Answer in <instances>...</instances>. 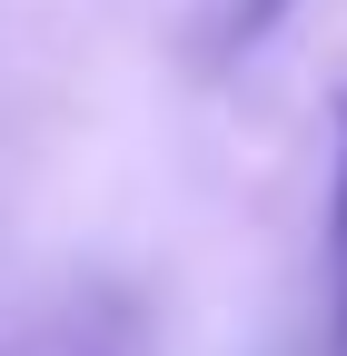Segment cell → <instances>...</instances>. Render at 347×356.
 <instances>
[{"label": "cell", "mask_w": 347, "mask_h": 356, "mask_svg": "<svg viewBox=\"0 0 347 356\" xmlns=\"http://www.w3.org/2000/svg\"><path fill=\"white\" fill-rule=\"evenodd\" d=\"M288 10H298V0H229V40L248 50V40H268V30H278Z\"/></svg>", "instance_id": "7a4b0ae2"}, {"label": "cell", "mask_w": 347, "mask_h": 356, "mask_svg": "<svg viewBox=\"0 0 347 356\" xmlns=\"http://www.w3.org/2000/svg\"><path fill=\"white\" fill-rule=\"evenodd\" d=\"M327 267H337V356H347V109H337V178H327Z\"/></svg>", "instance_id": "6da1fadb"}]
</instances>
